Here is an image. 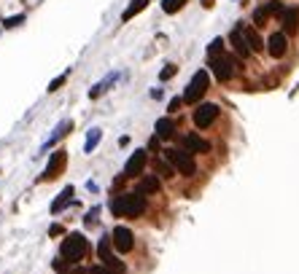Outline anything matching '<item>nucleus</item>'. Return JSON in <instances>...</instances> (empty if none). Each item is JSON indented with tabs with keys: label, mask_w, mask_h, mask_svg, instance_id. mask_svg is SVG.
I'll return each instance as SVG.
<instances>
[{
	"label": "nucleus",
	"mask_w": 299,
	"mask_h": 274,
	"mask_svg": "<svg viewBox=\"0 0 299 274\" xmlns=\"http://www.w3.org/2000/svg\"><path fill=\"white\" fill-rule=\"evenodd\" d=\"M111 212L119 218H138L146 212V193L141 191H127V193H119V196L111 199Z\"/></svg>",
	"instance_id": "1"
},
{
	"label": "nucleus",
	"mask_w": 299,
	"mask_h": 274,
	"mask_svg": "<svg viewBox=\"0 0 299 274\" xmlns=\"http://www.w3.org/2000/svg\"><path fill=\"white\" fill-rule=\"evenodd\" d=\"M70 129H73V124H70V121H62V124H59V126H57V132H54V135H51V137H49V143H46V148H49V145H54V143H57V140H62V137H65V135H68V132H70Z\"/></svg>",
	"instance_id": "19"
},
{
	"label": "nucleus",
	"mask_w": 299,
	"mask_h": 274,
	"mask_svg": "<svg viewBox=\"0 0 299 274\" xmlns=\"http://www.w3.org/2000/svg\"><path fill=\"white\" fill-rule=\"evenodd\" d=\"M111 239H114V247L119 253H130L132 247H135V239H132V231L124 229V226H119V229H114V234H111Z\"/></svg>",
	"instance_id": "8"
},
{
	"label": "nucleus",
	"mask_w": 299,
	"mask_h": 274,
	"mask_svg": "<svg viewBox=\"0 0 299 274\" xmlns=\"http://www.w3.org/2000/svg\"><path fill=\"white\" fill-rule=\"evenodd\" d=\"M208 65H210V70L216 73L218 81H229V78L235 76V59L227 57L224 51H221V54H210Z\"/></svg>",
	"instance_id": "5"
},
{
	"label": "nucleus",
	"mask_w": 299,
	"mask_h": 274,
	"mask_svg": "<svg viewBox=\"0 0 299 274\" xmlns=\"http://www.w3.org/2000/svg\"><path fill=\"white\" fill-rule=\"evenodd\" d=\"M146 5H149V0H132V3L127 5V11L122 14V19H124V22H130V19L135 16V14H141Z\"/></svg>",
	"instance_id": "17"
},
{
	"label": "nucleus",
	"mask_w": 299,
	"mask_h": 274,
	"mask_svg": "<svg viewBox=\"0 0 299 274\" xmlns=\"http://www.w3.org/2000/svg\"><path fill=\"white\" fill-rule=\"evenodd\" d=\"M154 167H156V172H159L162 178H172V172H175V167H172L170 162H167V164H164V162H156Z\"/></svg>",
	"instance_id": "22"
},
{
	"label": "nucleus",
	"mask_w": 299,
	"mask_h": 274,
	"mask_svg": "<svg viewBox=\"0 0 299 274\" xmlns=\"http://www.w3.org/2000/svg\"><path fill=\"white\" fill-rule=\"evenodd\" d=\"M243 27V35H245V41H248V49L251 51H262L264 49V41L259 38V32L254 27H245V24H240Z\"/></svg>",
	"instance_id": "14"
},
{
	"label": "nucleus",
	"mask_w": 299,
	"mask_h": 274,
	"mask_svg": "<svg viewBox=\"0 0 299 274\" xmlns=\"http://www.w3.org/2000/svg\"><path fill=\"white\" fill-rule=\"evenodd\" d=\"M216 118H218V105H213V102H205V105H199V108L194 110V124L199 126V129H208Z\"/></svg>",
	"instance_id": "7"
},
{
	"label": "nucleus",
	"mask_w": 299,
	"mask_h": 274,
	"mask_svg": "<svg viewBox=\"0 0 299 274\" xmlns=\"http://www.w3.org/2000/svg\"><path fill=\"white\" fill-rule=\"evenodd\" d=\"M65 164H68V153L65 151H54L51 153V159H49V164H46V172L41 175V180H54L62 175V170H65Z\"/></svg>",
	"instance_id": "6"
},
{
	"label": "nucleus",
	"mask_w": 299,
	"mask_h": 274,
	"mask_svg": "<svg viewBox=\"0 0 299 274\" xmlns=\"http://www.w3.org/2000/svg\"><path fill=\"white\" fill-rule=\"evenodd\" d=\"M65 78H68V73H62V76H59V78H54V81H51V84H49V91H57V89H59V86H62V84H65Z\"/></svg>",
	"instance_id": "27"
},
{
	"label": "nucleus",
	"mask_w": 299,
	"mask_h": 274,
	"mask_svg": "<svg viewBox=\"0 0 299 274\" xmlns=\"http://www.w3.org/2000/svg\"><path fill=\"white\" fill-rule=\"evenodd\" d=\"M183 148L191 151V153H208L210 145L205 143V140L199 137V135H186V137H183Z\"/></svg>",
	"instance_id": "12"
},
{
	"label": "nucleus",
	"mask_w": 299,
	"mask_h": 274,
	"mask_svg": "<svg viewBox=\"0 0 299 274\" xmlns=\"http://www.w3.org/2000/svg\"><path fill=\"white\" fill-rule=\"evenodd\" d=\"M218 51H224V41L221 38H216L213 43H210V49H208V54H218Z\"/></svg>",
	"instance_id": "26"
},
{
	"label": "nucleus",
	"mask_w": 299,
	"mask_h": 274,
	"mask_svg": "<svg viewBox=\"0 0 299 274\" xmlns=\"http://www.w3.org/2000/svg\"><path fill=\"white\" fill-rule=\"evenodd\" d=\"M159 188H162V180H159L156 175L143 178V180H141V185H138V191H141V193H146V196H149V193H156Z\"/></svg>",
	"instance_id": "16"
},
{
	"label": "nucleus",
	"mask_w": 299,
	"mask_h": 274,
	"mask_svg": "<svg viewBox=\"0 0 299 274\" xmlns=\"http://www.w3.org/2000/svg\"><path fill=\"white\" fill-rule=\"evenodd\" d=\"M22 19H24V16H11V19H5L3 24H5V27H16V24L22 22Z\"/></svg>",
	"instance_id": "29"
},
{
	"label": "nucleus",
	"mask_w": 299,
	"mask_h": 274,
	"mask_svg": "<svg viewBox=\"0 0 299 274\" xmlns=\"http://www.w3.org/2000/svg\"><path fill=\"white\" fill-rule=\"evenodd\" d=\"M175 65H167V68H164L162 73H159V78H162V81H167V78H172V76H175Z\"/></svg>",
	"instance_id": "25"
},
{
	"label": "nucleus",
	"mask_w": 299,
	"mask_h": 274,
	"mask_svg": "<svg viewBox=\"0 0 299 274\" xmlns=\"http://www.w3.org/2000/svg\"><path fill=\"white\" fill-rule=\"evenodd\" d=\"M229 41H232V46H235V51H237L240 57H248V54H251L248 41H245V35H243V27H235V30H232Z\"/></svg>",
	"instance_id": "11"
},
{
	"label": "nucleus",
	"mask_w": 299,
	"mask_h": 274,
	"mask_svg": "<svg viewBox=\"0 0 299 274\" xmlns=\"http://www.w3.org/2000/svg\"><path fill=\"white\" fill-rule=\"evenodd\" d=\"M202 5H205V8H210V5H213V0H202Z\"/></svg>",
	"instance_id": "31"
},
{
	"label": "nucleus",
	"mask_w": 299,
	"mask_h": 274,
	"mask_svg": "<svg viewBox=\"0 0 299 274\" xmlns=\"http://www.w3.org/2000/svg\"><path fill=\"white\" fill-rule=\"evenodd\" d=\"M267 16H270L267 8H256V11H254V24H259V27H262V24H267Z\"/></svg>",
	"instance_id": "23"
},
{
	"label": "nucleus",
	"mask_w": 299,
	"mask_h": 274,
	"mask_svg": "<svg viewBox=\"0 0 299 274\" xmlns=\"http://www.w3.org/2000/svg\"><path fill=\"white\" fill-rule=\"evenodd\" d=\"M100 137H103V132H100V129H92V132H89V137H86V153H92V151L97 148Z\"/></svg>",
	"instance_id": "21"
},
{
	"label": "nucleus",
	"mask_w": 299,
	"mask_h": 274,
	"mask_svg": "<svg viewBox=\"0 0 299 274\" xmlns=\"http://www.w3.org/2000/svg\"><path fill=\"white\" fill-rule=\"evenodd\" d=\"M175 135V124H172V118H159L156 121V137L159 140H170Z\"/></svg>",
	"instance_id": "15"
},
{
	"label": "nucleus",
	"mask_w": 299,
	"mask_h": 274,
	"mask_svg": "<svg viewBox=\"0 0 299 274\" xmlns=\"http://www.w3.org/2000/svg\"><path fill=\"white\" fill-rule=\"evenodd\" d=\"M73 193H76V191H73L70 185H68V188H65V191H62V193H59V196H57V202L51 204V212H62V207L68 204V202H73Z\"/></svg>",
	"instance_id": "18"
},
{
	"label": "nucleus",
	"mask_w": 299,
	"mask_h": 274,
	"mask_svg": "<svg viewBox=\"0 0 299 274\" xmlns=\"http://www.w3.org/2000/svg\"><path fill=\"white\" fill-rule=\"evenodd\" d=\"M146 167V151H135L132 156L127 159V167H124V178H135L141 175Z\"/></svg>",
	"instance_id": "9"
},
{
	"label": "nucleus",
	"mask_w": 299,
	"mask_h": 274,
	"mask_svg": "<svg viewBox=\"0 0 299 274\" xmlns=\"http://www.w3.org/2000/svg\"><path fill=\"white\" fill-rule=\"evenodd\" d=\"M86 250H89V242H86V237L76 231V234H68V237H65L62 247H59V256L68 261V264H78V261L86 256Z\"/></svg>",
	"instance_id": "2"
},
{
	"label": "nucleus",
	"mask_w": 299,
	"mask_h": 274,
	"mask_svg": "<svg viewBox=\"0 0 299 274\" xmlns=\"http://www.w3.org/2000/svg\"><path fill=\"white\" fill-rule=\"evenodd\" d=\"M286 49H289V38H286V32H275V35L270 38V43H267V51L275 59H281L286 54Z\"/></svg>",
	"instance_id": "10"
},
{
	"label": "nucleus",
	"mask_w": 299,
	"mask_h": 274,
	"mask_svg": "<svg viewBox=\"0 0 299 274\" xmlns=\"http://www.w3.org/2000/svg\"><path fill=\"white\" fill-rule=\"evenodd\" d=\"M89 274H116L114 269H111V266H92V269H89Z\"/></svg>",
	"instance_id": "24"
},
{
	"label": "nucleus",
	"mask_w": 299,
	"mask_h": 274,
	"mask_svg": "<svg viewBox=\"0 0 299 274\" xmlns=\"http://www.w3.org/2000/svg\"><path fill=\"white\" fill-rule=\"evenodd\" d=\"M164 159L175 167V172H181V175H194L197 172V164H194V156H191V151L186 148H167L164 151Z\"/></svg>",
	"instance_id": "3"
},
{
	"label": "nucleus",
	"mask_w": 299,
	"mask_h": 274,
	"mask_svg": "<svg viewBox=\"0 0 299 274\" xmlns=\"http://www.w3.org/2000/svg\"><path fill=\"white\" fill-rule=\"evenodd\" d=\"M181 105H183V97H175V99H172V102H170V113H178V110H181Z\"/></svg>",
	"instance_id": "28"
},
{
	"label": "nucleus",
	"mask_w": 299,
	"mask_h": 274,
	"mask_svg": "<svg viewBox=\"0 0 299 274\" xmlns=\"http://www.w3.org/2000/svg\"><path fill=\"white\" fill-rule=\"evenodd\" d=\"M186 3H189V0H162V11L164 14H175V11H181Z\"/></svg>",
	"instance_id": "20"
},
{
	"label": "nucleus",
	"mask_w": 299,
	"mask_h": 274,
	"mask_svg": "<svg viewBox=\"0 0 299 274\" xmlns=\"http://www.w3.org/2000/svg\"><path fill=\"white\" fill-rule=\"evenodd\" d=\"M84 220H86V226H95V223H97V210H92Z\"/></svg>",
	"instance_id": "30"
},
{
	"label": "nucleus",
	"mask_w": 299,
	"mask_h": 274,
	"mask_svg": "<svg viewBox=\"0 0 299 274\" xmlns=\"http://www.w3.org/2000/svg\"><path fill=\"white\" fill-rule=\"evenodd\" d=\"M208 84H210V78H208V73H205V70L194 73V78L189 81V86H186V91H183V102L199 105V99L205 97V91H208Z\"/></svg>",
	"instance_id": "4"
},
{
	"label": "nucleus",
	"mask_w": 299,
	"mask_h": 274,
	"mask_svg": "<svg viewBox=\"0 0 299 274\" xmlns=\"http://www.w3.org/2000/svg\"><path fill=\"white\" fill-rule=\"evenodd\" d=\"M281 22H283L286 32H297V27H299V8H283L281 11Z\"/></svg>",
	"instance_id": "13"
}]
</instances>
